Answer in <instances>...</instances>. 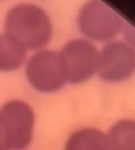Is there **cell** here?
<instances>
[{
    "label": "cell",
    "instance_id": "obj_1",
    "mask_svg": "<svg viewBox=\"0 0 135 150\" xmlns=\"http://www.w3.org/2000/svg\"><path fill=\"white\" fill-rule=\"evenodd\" d=\"M5 33L18 40L27 50H40L48 45L53 26L47 12L29 2L14 5L5 15Z\"/></svg>",
    "mask_w": 135,
    "mask_h": 150
},
{
    "label": "cell",
    "instance_id": "obj_2",
    "mask_svg": "<svg viewBox=\"0 0 135 150\" xmlns=\"http://www.w3.org/2000/svg\"><path fill=\"white\" fill-rule=\"evenodd\" d=\"M26 77L31 87L42 94L60 90L67 83L66 67L60 52L40 49L26 61Z\"/></svg>",
    "mask_w": 135,
    "mask_h": 150
},
{
    "label": "cell",
    "instance_id": "obj_3",
    "mask_svg": "<svg viewBox=\"0 0 135 150\" xmlns=\"http://www.w3.org/2000/svg\"><path fill=\"white\" fill-rule=\"evenodd\" d=\"M0 127L9 150H25L33 141L35 112L26 101H7L0 108Z\"/></svg>",
    "mask_w": 135,
    "mask_h": 150
},
{
    "label": "cell",
    "instance_id": "obj_4",
    "mask_svg": "<svg viewBox=\"0 0 135 150\" xmlns=\"http://www.w3.org/2000/svg\"><path fill=\"white\" fill-rule=\"evenodd\" d=\"M77 25L83 35L95 41H110L122 29V19L100 0H88L79 11Z\"/></svg>",
    "mask_w": 135,
    "mask_h": 150
},
{
    "label": "cell",
    "instance_id": "obj_5",
    "mask_svg": "<svg viewBox=\"0 0 135 150\" xmlns=\"http://www.w3.org/2000/svg\"><path fill=\"white\" fill-rule=\"evenodd\" d=\"M62 56L67 82L81 83L90 79L97 70L99 50L86 39H74L68 41L60 50Z\"/></svg>",
    "mask_w": 135,
    "mask_h": 150
},
{
    "label": "cell",
    "instance_id": "obj_6",
    "mask_svg": "<svg viewBox=\"0 0 135 150\" xmlns=\"http://www.w3.org/2000/svg\"><path fill=\"white\" fill-rule=\"evenodd\" d=\"M96 73L107 82L129 79L135 73V50L127 42H108L99 52Z\"/></svg>",
    "mask_w": 135,
    "mask_h": 150
},
{
    "label": "cell",
    "instance_id": "obj_7",
    "mask_svg": "<svg viewBox=\"0 0 135 150\" xmlns=\"http://www.w3.org/2000/svg\"><path fill=\"white\" fill-rule=\"evenodd\" d=\"M27 49L14 38L0 34V71H14L27 61Z\"/></svg>",
    "mask_w": 135,
    "mask_h": 150
},
{
    "label": "cell",
    "instance_id": "obj_8",
    "mask_svg": "<svg viewBox=\"0 0 135 150\" xmlns=\"http://www.w3.org/2000/svg\"><path fill=\"white\" fill-rule=\"evenodd\" d=\"M63 150H108L106 134L92 127L79 129L67 138Z\"/></svg>",
    "mask_w": 135,
    "mask_h": 150
},
{
    "label": "cell",
    "instance_id": "obj_9",
    "mask_svg": "<svg viewBox=\"0 0 135 150\" xmlns=\"http://www.w3.org/2000/svg\"><path fill=\"white\" fill-rule=\"evenodd\" d=\"M108 150H135V120L116 122L106 134Z\"/></svg>",
    "mask_w": 135,
    "mask_h": 150
},
{
    "label": "cell",
    "instance_id": "obj_10",
    "mask_svg": "<svg viewBox=\"0 0 135 150\" xmlns=\"http://www.w3.org/2000/svg\"><path fill=\"white\" fill-rule=\"evenodd\" d=\"M121 30L123 32V35H124L126 40L128 41V45L135 50V29L128 25H124V26H122Z\"/></svg>",
    "mask_w": 135,
    "mask_h": 150
},
{
    "label": "cell",
    "instance_id": "obj_11",
    "mask_svg": "<svg viewBox=\"0 0 135 150\" xmlns=\"http://www.w3.org/2000/svg\"><path fill=\"white\" fill-rule=\"evenodd\" d=\"M0 150H9L8 146H7V143H6V139H5L1 127H0Z\"/></svg>",
    "mask_w": 135,
    "mask_h": 150
},
{
    "label": "cell",
    "instance_id": "obj_12",
    "mask_svg": "<svg viewBox=\"0 0 135 150\" xmlns=\"http://www.w3.org/2000/svg\"><path fill=\"white\" fill-rule=\"evenodd\" d=\"M0 1H1V0H0Z\"/></svg>",
    "mask_w": 135,
    "mask_h": 150
}]
</instances>
